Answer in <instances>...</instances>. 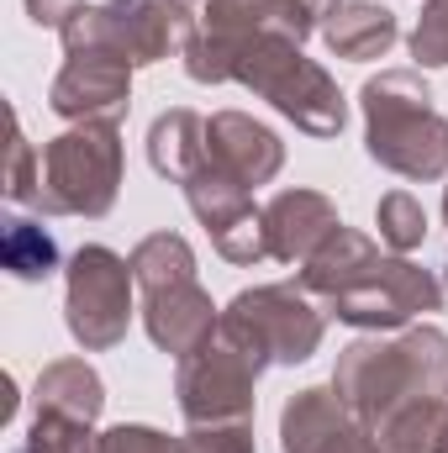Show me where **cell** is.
I'll list each match as a JSON object with an SVG mask.
<instances>
[{"instance_id": "4", "label": "cell", "mask_w": 448, "mask_h": 453, "mask_svg": "<svg viewBox=\"0 0 448 453\" xmlns=\"http://www.w3.org/2000/svg\"><path fill=\"white\" fill-rule=\"evenodd\" d=\"M232 80L243 90H253L259 101H269L285 121H296L306 137H337L348 127V96L337 90V80L301 53L296 37L285 32H259L237 64H232Z\"/></svg>"}, {"instance_id": "21", "label": "cell", "mask_w": 448, "mask_h": 453, "mask_svg": "<svg viewBox=\"0 0 448 453\" xmlns=\"http://www.w3.org/2000/svg\"><path fill=\"white\" fill-rule=\"evenodd\" d=\"M375 226H380V242L390 253H412L428 237V211L412 190H385L380 206H375Z\"/></svg>"}, {"instance_id": "26", "label": "cell", "mask_w": 448, "mask_h": 453, "mask_svg": "<svg viewBox=\"0 0 448 453\" xmlns=\"http://www.w3.org/2000/svg\"><path fill=\"white\" fill-rule=\"evenodd\" d=\"M96 453H185V443L158 433V427H148V422H116V427L101 433Z\"/></svg>"}, {"instance_id": "6", "label": "cell", "mask_w": 448, "mask_h": 453, "mask_svg": "<svg viewBox=\"0 0 448 453\" xmlns=\"http://www.w3.org/2000/svg\"><path fill=\"white\" fill-rule=\"evenodd\" d=\"M201 16L190 5H164V0H101L80 5L64 21V58L69 53H112L132 69H153L174 53L190 48Z\"/></svg>"}, {"instance_id": "2", "label": "cell", "mask_w": 448, "mask_h": 453, "mask_svg": "<svg viewBox=\"0 0 448 453\" xmlns=\"http://www.w3.org/2000/svg\"><path fill=\"white\" fill-rule=\"evenodd\" d=\"M333 390L369 427L412 401H448V333L412 322L396 338H353L333 364Z\"/></svg>"}, {"instance_id": "15", "label": "cell", "mask_w": 448, "mask_h": 453, "mask_svg": "<svg viewBox=\"0 0 448 453\" xmlns=\"http://www.w3.org/2000/svg\"><path fill=\"white\" fill-rule=\"evenodd\" d=\"M322 42H328L333 58H348V64L385 58L401 42V16L380 0H343L322 21Z\"/></svg>"}, {"instance_id": "16", "label": "cell", "mask_w": 448, "mask_h": 453, "mask_svg": "<svg viewBox=\"0 0 448 453\" xmlns=\"http://www.w3.org/2000/svg\"><path fill=\"white\" fill-rule=\"evenodd\" d=\"M32 411L48 417H74V422H101L106 411V380L90 358H53L42 364L37 385H32Z\"/></svg>"}, {"instance_id": "24", "label": "cell", "mask_w": 448, "mask_h": 453, "mask_svg": "<svg viewBox=\"0 0 448 453\" xmlns=\"http://www.w3.org/2000/svg\"><path fill=\"white\" fill-rule=\"evenodd\" d=\"M406 42L417 69H448V0H422V16Z\"/></svg>"}, {"instance_id": "13", "label": "cell", "mask_w": 448, "mask_h": 453, "mask_svg": "<svg viewBox=\"0 0 448 453\" xmlns=\"http://www.w3.org/2000/svg\"><path fill=\"white\" fill-rule=\"evenodd\" d=\"M217 322H222V306L212 301V290H201V280L143 296V333L158 353L190 358L206 338H217Z\"/></svg>"}, {"instance_id": "3", "label": "cell", "mask_w": 448, "mask_h": 453, "mask_svg": "<svg viewBox=\"0 0 448 453\" xmlns=\"http://www.w3.org/2000/svg\"><path fill=\"white\" fill-rule=\"evenodd\" d=\"M364 153L396 180H444L448 174V116L433 106L422 69H380L359 90Z\"/></svg>"}, {"instance_id": "30", "label": "cell", "mask_w": 448, "mask_h": 453, "mask_svg": "<svg viewBox=\"0 0 448 453\" xmlns=\"http://www.w3.org/2000/svg\"><path fill=\"white\" fill-rule=\"evenodd\" d=\"M444 226H448V185H444Z\"/></svg>"}, {"instance_id": "23", "label": "cell", "mask_w": 448, "mask_h": 453, "mask_svg": "<svg viewBox=\"0 0 448 453\" xmlns=\"http://www.w3.org/2000/svg\"><path fill=\"white\" fill-rule=\"evenodd\" d=\"M37 180H42V153L27 142L21 116H11V169H5V201H11V206H32V201H37Z\"/></svg>"}, {"instance_id": "18", "label": "cell", "mask_w": 448, "mask_h": 453, "mask_svg": "<svg viewBox=\"0 0 448 453\" xmlns=\"http://www.w3.org/2000/svg\"><path fill=\"white\" fill-rule=\"evenodd\" d=\"M127 264H132V280H137L143 296L196 280V248H190L180 232H169V226H164V232H148V237L127 253Z\"/></svg>"}, {"instance_id": "14", "label": "cell", "mask_w": 448, "mask_h": 453, "mask_svg": "<svg viewBox=\"0 0 448 453\" xmlns=\"http://www.w3.org/2000/svg\"><path fill=\"white\" fill-rule=\"evenodd\" d=\"M343 217H337L333 196H322V190H306V185H296V190H280L269 206H264V232H269V258H280V264H306L328 237H333Z\"/></svg>"}, {"instance_id": "20", "label": "cell", "mask_w": 448, "mask_h": 453, "mask_svg": "<svg viewBox=\"0 0 448 453\" xmlns=\"http://www.w3.org/2000/svg\"><path fill=\"white\" fill-rule=\"evenodd\" d=\"M0 264H5L11 280H21V285H42V280L58 269V242H53V232H48L42 222H32V217H11L5 232H0Z\"/></svg>"}, {"instance_id": "29", "label": "cell", "mask_w": 448, "mask_h": 453, "mask_svg": "<svg viewBox=\"0 0 448 453\" xmlns=\"http://www.w3.org/2000/svg\"><path fill=\"white\" fill-rule=\"evenodd\" d=\"M164 5H190V11H196V0H164Z\"/></svg>"}, {"instance_id": "19", "label": "cell", "mask_w": 448, "mask_h": 453, "mask_svg": "<svg viewBox=\"0 0 448 453\" xmlns=\"http://www.w3.org/2000/svg\"><path fill=\"white\" fill-rule=\"evenodd\" d=\"M385 453H448V401H412L375 427Z\"/></svg>"}, {"instance_id": "5", "label": "cell", "mask_w": 448, "mask_h": 453, "mask_svg": "<svg viewBox=\"0 0 448 453\" xmlns=\"http://www.w3.org/2000/svg\"><path fill=\"white\" fill-rule=\"evenodd\" d=\"M127 148L121 127L112 121H80L64 127L53 142H42V180H37V211L42 217H85L101 222L121 196Z\"/></svg>"}, {"instance_id": "1", "label": "cell", "mask_w": 448, "mask_h": 453, "mask_svg": "<svg viewBox=\"0 0 448 453\" xmlns=\"http://www.w3.org/2000/svg\"><path fill=\"white\" fill-rule=\"evenodd\" d=\"M301 290H312L328 317L359 333H401L428 311H444V280L406 253H380L359 226H337L301 264Z\"/></svg>"}, {"instance_id": "28", "label": "cell", "mask_w": 448, "mask_h": 453, "mask_svg": "<svg viewBox=\"0 0 448 453\" xmlns=\"http://www.w3.org/2000/svg\"><path fill=\"white\" fill-rule=\"evenodd\" d=\"M21 5H27L32 27H53V32H64V21H69L85 0H21Z\"/></svg>"}, {"instance_id": "22", "label": "cell", "mask_w": 448, "mask_h": 453, "mask_svg": "<svg viewBox=\"0 0 448 453\" xmlns=\"http://www.w3.org/2000/svg\"><path fill=\"white\" fill-rule=\"evenodd\" d=\"M101 433L90 422H74V417H48V411H32V427H27V443L16 453H96Z\"/></svg>"}, {"instance_id": "10", "label": "cell", "mask_w": 448, "mask_h": 453, "mask_svg": "<svg viewBox=\"0 0 448 453\" xmlns=\"http://www.w3.org/2000/svg\"><path fill=\"white\" fill-rule=\"evenodd\" d=\"M280 453H385L375 427L328 385H306L280 411Z\"/></svg>"}, {"instance_id": "27", "label": "cell", "mask_w": 448, "mask_h": 453, "mask_svg": "<svg viewBox=\"0 0 448 453\" xmlns=\"http://www.w3.org/2000/svg\"><path fill=\"white\" fill-rule=\"evenodd\" d=\"M185 453H259L253 449V422H201L185 427Z\"/></svg>"}, {"instance_id": "25", "label": "cell", "mask_w": 448, "mask_h": 453, "mask_svg": "<svg viewBox=\"0 0 448 453\" xmlns=\"http://www.w3.org/2000/svg\"><path fill=\"white\" fill-rule=\"evenodd\" d=\"M337 5L343 0H269V21H274V32L306 42L312 32H322V21L333 16Z\"/></svg>"}, {"instance_id": "7", "label": "cell", "mask_w": 448, "mask_h": 453, "mask_svg": "<svg viewBox=\"0 0 448 453\" xmlns=\"http://www.w3.org/2000/svg\"><path fill=\"white\" fill-rule=\"evenodd\" d=\"M217 333L232 338L259 369L269 364H306L322 338H328V306L312 301V290H301V280H280V285H253V290H237L222 306V322Z\"/></svg>"}, {"instance_id": "11", "label": "cell", "mask_w": 448, "mask_h": 453, "mask_svg": "<svg viewBox=\"0 0 448 453\" xmlns=\"http://www.w3.org/2000/svg\"><path fill=\"white\" fill-rule=\"evenodd\" d=\"M48 106L69 127H80V121L121 127L132 111V64H121L112 53H69L64 69L53 74Z\"/></svg>"}, {"instance_id": "17", "label": "cell", "mask_w": 448, "mask_h": 453, "mask_svg": "<svg viewBox=\"0 0 448 453\" xmlns=\"http://www.w3.org/2000/svg\"><path fill=\"white\" fill-rule=\"evenodd\" d=\"M148 164L158 180L185 185L201 164H206V116L190 106H169L153 116L148 127Z\"/></svg>"}, {"instance_id": "9", "label": "cell", "mask_w": 448, "mask_h": 453, "mask_svg": "<svg viewBox=\"0 0 448 453\" xmlns=\"http://www.w3.org/2000/svg\"><path fill=\"white\" fill-rule=\"evenodd\" d=\"M259 374L264 369L232 338H222V333L206 338L174 369V401H180L185 427H201V422H253Z\"/></svg>"}, {"instance_id": "8", "label": "cell", "mask_w": 448, "mask_h": 453, "mask_svg": "<svg viewBox=\"0 0 448 453\" xmlns=\"http://www.w3.org/2000/svg\"><path fill=\"white\" fill-rule=\"evenodd\" d=\"M132 264L106 248V242H85L74 248L69 269H64V327L85 353H106L127 338L132 327Z\"/></svg>"}, {"instance_id": "12", "label": "cell", "mask_w": 448, "mask_h": 453, "mask_svg": "<svg viewBox=\"0 0 448 453\" xmlns=\"http://www.w3.org/2000/svg\"><path fill=\"white\" fill-rule=\"evenodd\" d=\"M206 164L237 180L243 190H259L285 169V142L274 127L253 121L248 111H217L206 116Z\"/></svg>"}]
</instances>
